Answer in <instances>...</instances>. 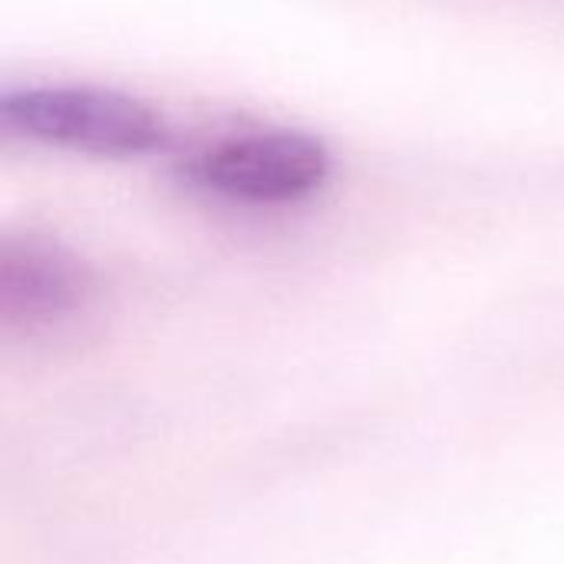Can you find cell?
<instances>
[{
	"label": "cell",
	"mask_w": 564,
	"mask_h": 564,
	"mask_svg": "<svg viewBox=\"0 0 564 564\" xmlns=\"http://www.w3.org/2000/svg\"><path fill=\"white\" fill-rule=\"evenodd\" d=\"M0 122L10 135L96 159H142L169 145V126L149 102L83 83L7 89Z\"/></svg>",
	"instance_id": "cell-1"
},
{
	"label": "cell",
	"mask_w": 564,
	"mask_h": 564,
	"mask_svg": "<svg viewBox=\"0 0 564 564\" xmlns=\"http://www.w3.org/2000/svg\"><path fill=\"white\" fill-rule=\"evenodd\" d=\"M330 149L301 129H245L198 149L182 178L218 202L281 208L317 195L330 178Z\"/></svg>",
	"instance_id": "cell-2"
},
{
	"label": "cell",
	"mask_w": 564,
	"mask_h": 564,
	"mask_svg": "<svg viewBox=\"0 0 564 564\" xmlns=\"http://www.w3.org/2000/svg\"><path fill=\"white\" fill-rule=\"evenodd\" d=\"M93 294L89 271L43 238H7L0 248V324L36 334L79 314Z\"/></svg>",
	"instance_id": "cell-3"
}]
</instances>
